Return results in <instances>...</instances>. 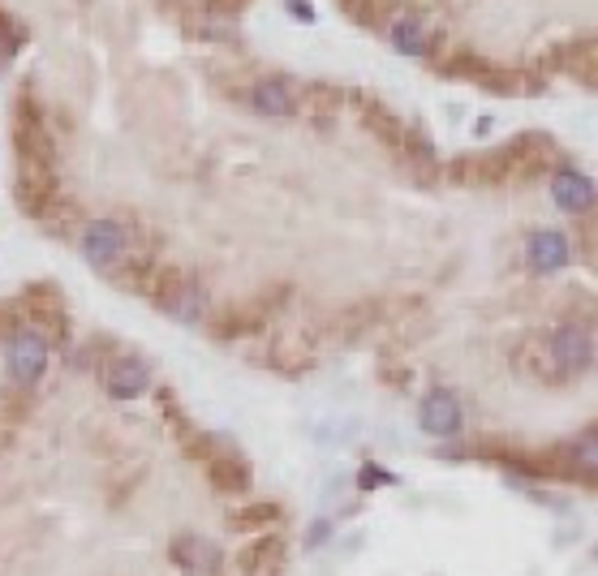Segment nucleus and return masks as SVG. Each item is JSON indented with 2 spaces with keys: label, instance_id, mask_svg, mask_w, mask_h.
I'll list each match as a JSON object with an SVG mask.
<instances>
[{
  "label": "nucleus",
  "instance_id": "nucleus-11",
  "mask_svg": "<svg viewBox=\"0 0 598 576\" xmlns=\"http://www.w3.org/2000/svg\"><path fill=\"white\" fill-rule=\"evenodd\" d=\"M173 555H177V564L190 572H216V564H220V551L203 538H181L173 546Z\"/></svg>",
  "mask_w": 598,
  "mask_h": 576
},
{
  "label": "nucleus",
  "instance_id": "nucleus-2",
  "mask_svg": "<svg viewBox=\"0 0 598 576\" xmlns=\"http://www.w3.org/2000/svg\"><path fill=\"white\" fill-rule=\"evenodd\" d=\"M125 250H130V233H125L117 220H95L87 233H82V254H87L95 267L121 263Z\"/></svg>",
  "mask_w": 598,
  "mask_h": 576
},
{
  "label": "nucleus",
  "instance_id": "nucleus-8",
  "mask_svg": "<svg viewBox=\"0 0 598 576\" xmlns=\"http://www.w3.org/2000/svg\"><path fill=\"white\" fill-rule=\"evenodd\" d=\"M164 310L168 314H177V319L190 323L194 314H198V301H203V293H198V284L190 276H168L164 280Z\"/></svg>",
  "mask_w": 598,
  "mask_h": 576
},
{
  "label": "nucleus",
  "instance_id": "nucleus-6",
  "mask_svg": "<svg viewBox=\"0 0 598 576\" xmlns=\"http://www.w3.org/2000/svg\"><path fill=\"white\" fill-rule=\"evenodd\" d=\"M147 383H151V370H147L142 357H121V362L112 366V374H108V392L117 400H130L138 392H147Z\"/></svg>",
  "mask_w": 598,
  "mask_h": 576
},
{
  "label": "nucleus",
  "instance_id": "nucleus-10",
  "mask_svg": "<svg viewBox=\"0 0 598 576\" xmlns=\"http://www.w3.org/2000/svg\"><path fill=\"white\" fill-rule=\"evenodd\" d=\"M392 43H396V52H405V56H426L435 48V31L422 18H401L392 26Z\"/></svg>",
  "mask_w": 598,
  "mask_h": 576
},
{
  "label": "nucleus",
  "instance_id": "nucleus-5",
  "mask_svg": "<svg viewBox=\"0 0 598 576\" xmlns=\"http://www.w3.org/2000/svg\"><path fill=\"white\" fill-rule=\"evenodd\" d=\"M525 254H530V267L551 276V271H560L568 263V241L560 233H534L525 241Z\"/></svg>",
  "mask_w": 598,
  "mask_h": 576
},
{
  "label": "nucleus",
  "instance_id": "nucleus-9",
  "mask_svg": "<svg viewBox=\"0 0 598 576\" xmlns=\"http://www.w3.org/2000/svg\"><path fill=\"white\" fill-rule=\"evenodd\" d=\"M551 194H555V203H560L564 211H586V207H590V198H594L590 181L581 177V172H568V168L551 177Z\"/></svg>",
  "mask_w": 598,
  "mask_h": 576
},
{
  "label": "nucleus",
  "instance_id": "nucleus-1",
  "mask_svg": "<svg viewBox=\"0 0 598 576\" xmlns=\"http://www.w3.org/2000/svg\"><path fill=\"white\" fill-rule=\"evenodd\" d=\"M590 353H594V344H590V331L586 327H555L551 336H547V362L555 366V374H577V370H586L590 366Z\"/></svg>",
  "mask_w": 598,
  "mask_h": 576
},
{
  "label": "nucleus",
  "instance_id": "nucleus-4",
  "mask_svg": "<svg viewBox=\"0 0 598 576\" xmlns=\"http://www.w3.org/2000/svg\"><path fill=\"white\" fill-rule=\"evenodd\" d=\"M422 426L431 435H457L461 430V400L452 392H431L422 400Z\"/></svg>",
  "mask_w": 598,
  "mask_h": 576
},
{
  "label": "nucleus",
  "instance_id": "nucleus-3",
  "mask_svg": "<svg viewBox=\"0 0 598 576\" xmlns=\"http://www.w3.org/2000/svg\"><path fill=\"white\" fill-rule=\"evenodd\" d=\"M44 366H48V340L39 336V331H18V336L9 340V374L31 387L39 374H44Z\"/></svg>",
  "mask_w": 598,
  "mask_h": 576
},
{
  "label": "nucleus",
  "instance_id": "nucleus-7",
  "mask_svg": "<svg viewBox=\"0 0 598 576\" xmlns=\"http://www.w3.org/2000/svg\"><path fill=\"white\" fill-rule=\"evenodd\" d=\"M250 104L259 108V112H267V117H293V112H297V95L289 91V82L263 78V82L250 91Z\"/></svg>",
  "mask_w": 598,
  "mask_h": 576
},
{
  "label": "nucleus",
  "instance_id": "nucleus-12",
  "mask_svg": "<svg viewBox=\"0 0 598 576\" xmlns=\"http://www.w3.org/2000/svg\"><path fill=\"white\" fill-rule=\"evenodd\" d=\"M26 43V35H22V26L9 18V13H0V56H5V61H13V56H18V48Z\"/></svg>",
  "mask_w": 598,
  "mask_h": 576
}]
</instances>
